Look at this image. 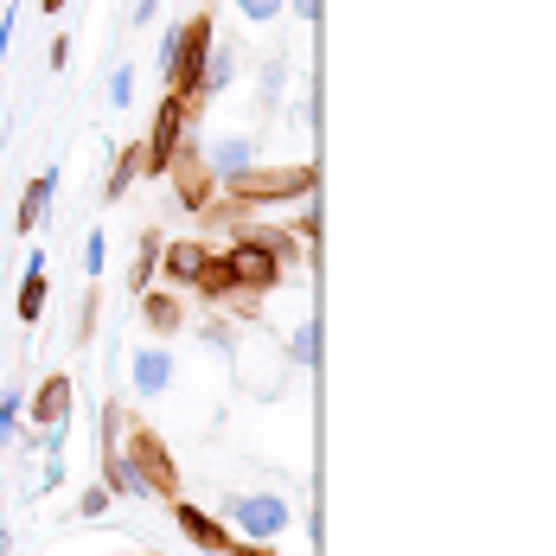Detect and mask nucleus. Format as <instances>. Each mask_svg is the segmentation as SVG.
<instances>
[{
	"label": "nucleus",
	"instance_id": "13",
	"mask_svg": "<svg viewBox=\"0 0 556 556\" xmlns=\"http://www.w3.org/2000/svg\"><path fill=\"white\" fill-rule=\"evenodd\" d=\"M243 167H256V141L250 135H218L212 154H205V173L212 179H230V173H243Z\"/></svg>",
	"mask_w": 556,
	"mask_h": 556
},
{
	"label": "nucleus",
	"instance_id": "8",
	"mask_svg": "<svg viewBox=\"0 0 556 556\" xmlns=\"http://www.w3.org/2000/svg\"><path fill=\"white\" fill-rule=\"evenodd\" d=\"M128 384L141 403H154V396H167L173 390V352L167 345H148V352H135V365H128Z\"/></svg>",
	"mask_w": 556,
	"mask_h": 556
},
{
	"label": "nucleus",
	"instance_id": "7",
	"mask_svg": "<svg viewBox=\"0 0 556 556\" xmlns=\"http://www.w3.org/2000/svg\"><path fill=\"white\" fill-rule=\"evenodd\" d=\"M173 525H179V531H186V538H192L205 556H224V551H230V525H224L218 511H199V505H186L179 493H173Z\"/></svg>",
	"mask_w": 556,
	"mask_h": 556
},
{
	"label": "nucleus",
	"instance_id": "19",
	"mask_svg": "<svg viewBox=\"0 0 556 556\" xmlns=\"http://www.w3.org/2000/svg\"><path fill=\"white\" fill-rule=\"evenodd\" d=\"M288 358H294V365H314V358H320V333H314V320H301V327H294Z\"/></svg>",
	"mask_w": 556,
	"mask_h": 556
},
{
	"label": "nucleus",
	"instance_id": "20",
	"mask_svg": "<svg viewBox=\"0 0 556 556\" xmlns=\"http://www.w3.org/2000/svg\"><path fill=\"white\" fill-rule=\"evenodd\" d=\"M281 84H288V58H269V64H263V110H276V97H281Z\"/></svg>",
	"mask_w": 556,
	"mask_h": 556
},
{
	"label": "nucleus",
	"instance_id": "23",
	"mask_svg": "<svg viewBox=\"0 0 556 556\" xmlns=\"http://www.w3.org/2000/svg\"><path fill=\"white\" fill-rule=\"evenodd\" d=\"M103 263H110V237H103V230H90V237H84V269H90V276H103Z\"/></svg>",
	"mask_w": 556,
	"mask_h": 556
},
{
	"label": "nucleus",
	"instance_id": "16",
	"mask_svg": "<svg viewBox=\"0 0 556 556\" xmlns=\"http://www.w3.org/2000/svg\"><path fill=\"white\" fill-rule=\"evenodd\" d=\"M135 179H141V141H135V148H122V154L110 161V179H103V199H110V205H122V192H128Z\"/></svg>",
	"mask_w": 556,
	"mask_h": 556
},
{
	"label": "nucleus",
	"instance_id": "25",
	"mask_svg": "<svg viewBox=\"0 0 556 556\" xmlns=\"http://www.w3.org/2000/svg\"><path fill=\"white\" fill-rule=\"evenodd\" d=\"M20 409H26V403H20V390H7V396H0V442H13V435H20Z\"/></svg>",
	"mask_w": 556,
	"mask_h": 556
},
{
	"label": "nucleus",
	"instance_id": "31",
	"mask_svg": "<svg viewBox=\"0 0 556 556\" xmlns=\"http://www.w3.org/2000/svg\"><path fill=\"white\" fill-rule=\"evenodd\" d=\"M39 7H46V13H64V0H39Z\"/></svg>",
	"mask_w": 556,
	"mask_h": 556
},
{
	"label": "nucleus",
	"instance_id": "30",
	"mask_svg": "<svg viewBox=\"0 0 556 556\" xmlns=\"http://www.w3.org/2000/svg\"><path fill=\"white\" fill-rule=\"evenodd\" d=\"M154 7H161V0H135V13H128V20H135V26H141V20H154Z\"/></svg>",
	"mask_w": 556,
	"mask_h": 556
},
{
	"label": "nucleus",
	"instance_id": "18",
	"mask_svg": "<svg viewBox=\"0 0 556 556\" xmlns=\"http://www.w3.org/2000/svg\"><path fill=\"white\" fill-rule=\"evenodd\" d=\"M154 276H161V230H141V256H135L128 281L135 288H154Z\"/></svg>",
	"mask_w": 556,
	"mask_h": 556
},
{
	"label": "nucleus",
	"instance_id": "3",
	"mask_svg": "<svg viewBox=\"0 0 556 556\" xmlns=\"http://www.w3.org/2000/svg\"><path fill=\"white\" fill-rule=\"evenodd\" d=\"M218 518L230 525V538H250V544H276L281 531L294 525V511L281 493H224Z\"/></svg>",
	"mask_w": 556,
	"mask_h": 556
},
{
	"label": "nucleus",
	"instance_id": "21",
	"mask_svg": "<svg viewBox=\"0 0 556 556\" xmlns=\"http://www.w3.org/2000/svg\"><path fill=\"white\" fill-rule=\"evenodd\" d=\"M237 13H243L250 26H269V20H281V13H288V0H237Z\"/></svg>",
	"mask_w": 556,
	"mask_h": 556
},
{
	"label": "nucleus",
	"instance_id": "9",
	"mask_svg": "<svg viewBox=\"0 0 556 556\" xmlns=\"http://www.w3.org/2000/svg\"><path fill=\"white\" fill-rule=\"evenodd\" d=\"M212 256L218 250H205V243H161V269H167L173 288H199L205 269H212Z\"/></svg>",
	"mask_w": 556,
	"mask_h": 556
},
{
	"label": "nucleus",
	"instance_id": "26",
	"mask_svg": "<svg viewBox=\"0 0 556 556\" xmlns=\"http://www.w3.org/2000/svg\"><path fill=\"white\" fill-rule=\"evenodd\" d=\"M97 307H103V294L90 288V294H84V320H77V339H90V327H97Z\"/></svg>",
	"mask_w": 556,
	"mask_h": 556
},
{
	"label": "nucleus",
	"instance_id": "6",
	"mask_svg": "<svg viewBox=\"0 0 556 556\" xmlns=\"http://www.w3.org/2000/svg\"><path fill=\"white\" fill-rule=\"evenodd\" d=\"M128 460H135V473L148 480V493H161V500H173L179 493V467H173V454H167V442L154 435V429H135L128 435Z\"/></svg>",
	"mask_w": 556,
	"mask_h": 556
},
{
	"label": "nucleus",
	"instance_id": "22",
	"mask_svg": "<svg viewBox=\"0 0 556 556\" xmlns=\"http://www.w3.org/2000/svg\"><path fill=\"white\" fill-rule=\"evenodd\" d=\"M110 103H115V110H128V103H135V64H115V71H110Z\"/></svg>",
	"mask_w": 556,
	"mask_h": 556
},
{
	"label": "nucleus",
	"instance_id": "28",
	"mask_svg": "<svg viewBox=\"0 0 556 556\" xmlns=\"http://www.w3.org/2000/svg\"><path fill=\"white\" fill-rule=\"evenodd\" d=\"M13 20H20V7H7V20H0V58L13 52Z\"/></svg>",
	"mask_w": 556,
	"mask_h": 556
},
{
	"label": "nucleus",
	"instance_id": "11",
	"mask_svg": "<svg viewBox=\"0 0 556 556\" xmlns=\"http://www.w3.org/2000/svg\"><path fill=\"white\" fill-rule=\"evenodd\" d=\"M237 71H243V58H237V46H230V39H212V52H205V64H199V84H192V103H205V97H218L224 84H230V77H237Z\"/></svg>",
	"mask_w": 556,
	"mask_h": 556
},
{
	"label": "nucleus",
	"instance_id": "2",
	"mask_svg": "<svg viewBox=\"0 0 556 556\" xmlns=\"http://www.w3.org/2000/svg\"><path fill=\"white\" fill-rule=\"evenodd\" d=\"M212 39H218L212 13H192V20H179L167 39H161V77H167V90L192 97V84H199V64H205V52H212Z\"/></svg>",
	"mask_w": 556,
	"mask_h": 556
},
{
	"label": "nucleus",
	"instance_id": "32",
	"mask_svg": "<svg viewBox=\"0 0 556 556\" xmlns=\"http://www.w3.org/2000/svg\"><path fill=\"white\" fill-rule=\"evenodd\" d=\"M7 551H13V538H7V531H0V556H7Z\"/></svg>",
	"mask_w": 556,
	"mask_h": 556
},
{
	"label": "nucleus",
	"instance_id": "4",
	"mask_svg": "<svg viewBox=\"0 0 556 556\" xmlns=\"http://www.w3.org/2000/svg\"><path fill=\"white\" fill-rule=\"evenodd\" d=\"M218 276H224V294H250V301H256V294H269L281 281V256L263 250L256 237H237L218 256Z\"/></svg>",
	"mask_w": 556,
	"mask_h": 556
},
{
	"label": "nucleus",
	"instance_id": "24",
	"mask_svg": "<svg viewBox=\"0 0 556 556\" xmlns=\"http://www.w3.org/2000/svg\"><path fill=\"white\" fill-rule=\"evenodd\" d=\"M110 486H103V480H97V486H84V493H77V511H84V518H103V511H110Z\"/></svg>",
	"mask_w": 556,
	"mask_h": 556
},
{
	"label": "nucleus",
	"instance_id": "27",
	"mask_svg": "<svg viewBox=\"0 0 556 556\" xmlns=\"http://www.w3.org/2000/svg\"><path fill=\"white\" fill-rule=\"evenodd\" d=\"M224 556H276V544H250V538H230Z\"/></svg>",
	"mask_w": 556,
	"mask_h": 556
},
{
	"label": "nucleus",
	"instance_id": "12",
	"mask_svg": "<svg viewBox=\"0 0 556 556\" xmlns=\"http://www.w3.org/2000/svg\"><path fill=\"white\" fill-rule=\"evenodd\" d=\"M103 486L122 493V500H148V480L135 473V460H128V447L122 442H103Z\"/></svg>",
	"mask_w": 556,
	"mask_h": 556
},
{
	"label": "nucleus",
	"instance_id": "15",
	"mask_svg": "<svg viewBox=\"0 0 556 556\" xmlns=\"http://www.w3.org/2000/svg\"><path fill=\"white\" fill-rule=\"evenodd\" d=\"M52 192H58V173L46 167L33 186H26V199H20V212H13V230H33V224L46 218V205H52Z\"/></svg>",
	"mask_w": 556,
	"mask_h": 556
},
{
	"label": "nucleus",
	"instance_id": "14",
	"mask_svg": "<svg viewBox=\"0 0 556 556\" xmlns=\"http://www.w3.org/2000/svg\"><path fill=\"white\" fill-rule=\"evenodd\" d=\"M141 320H148L154 333H179V327H186V307H179L173 288H141Z\"/></svg>",
	"mask_w": 556,
	"mask_h": 556
},
{
	"label": "nucleus",
	"instance_id": "1",
	"mask_svg": "<svg viewBox=\"0 0 556 556\" xmlns=\"http://www.w3.org/2000/svg\"><path fill=\"white\" fill-rule=\"evenodd\" d=\"M314 161H294V167H243L218 179L230 212H250V205H307L314 199Z\"/></svg>",
	"mask_w": 556,
	"mask_h": 556
},
{
	"label": "nucleus",
	"instance_id": "29",
	"mask_svg": "<svg viewBox=\"0 0 556 556\" xmlns=\"http://www.w3.org/2000/svg\"><path fill=\"white\" fill-rule=\"evenodd\" d=\"M288 13H301V20L314 26V20H320V0H288Z\"/></svg>",
	"mask_w": 556,
	"mask_h": 556
},
{
	"label": "nucleus",
	"instance_id": "17",
	"mask_svg": "<svg viewBox=\"0 0 556 556\" xmlns=\"http://www.w3.org/2000/svg\"><path fill=\"white\" fill-rule=\"evenodd\" d=\"M39 314H46V256H33L26 263V281H20V320L33 327Z\"/></svg>",
	"mask_w": 556,
	"mask_h": 556
},
{
	"label": "nucleus",
	"instance_id": "5",
	"mask_svg": "<svg viewBox=\"0 0 556 556\" xmlns=\"http://www.w3.org/2000/svg\"><path fill=\"white\" fill-rule=\"evenodd\" d=\"M192 97H179V90H167V103H161V115H154V135L141 141V173H167L173 154L186 148V122H192Z\"/></svg>",
	"mask_w": 556,
	"mask_h": 556
},
{
	"label": "nucleus",
	"instance_id": "10",
	"mask_svg": "<svg viewBox=\"0 0 556 556\" xmlns=\"http://www.w3.org/2000/svg\"><path fill=\"white\" fill-rule=\"evenodd\" d=\"M71 403H77L71 378H64V371H52L46 384L33 390V403H26V409H33V422H39V429H58V422H71Z\"/></svg>",
	"mask_w": 556,
	"mask_h": 556
}]
</instances>
